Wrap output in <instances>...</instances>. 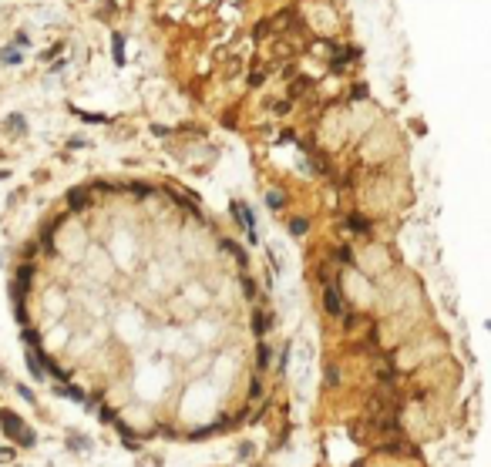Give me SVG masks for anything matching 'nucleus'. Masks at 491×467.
I'll list each match as a JSON object with an SVG mask.
<instances>
[{
	"instance_id": "obj_1",
	"label": "nucleus",
	"mask_w": 491,
	"mask_h": 467,
	"mask_svg": "<svg viewBox=\"0 0 491 467\" xmlns=\"http://www.w3.org/2000/svg\"><path fill=\"white\" fill-rule=\"evenodd\" d=\"M4 430H7V434H14L20 444H34V434L24 427V420H17L14 413H4Z\"/></svg>"
},
{
	"instance_id": "obj_2",
	"label": "nucleus",
	"mask_w": 491,
	"mask_h": 467,
	"mask_svg": "<svg viewBox=\"0 0 491 467\" xmlns=\"http://www.w3.org/2000/svg\"><path fill=\"white\" fill-rule=\"evenodd\" d=\"M232 212H236V215H239L242 229H246V232H249V239H252V212L246 209V205H242V202H236V205H232Z\"/></svg>"
},
{
	"instance_id": "obj_3",
	"label": "nucleus",
	"mask_w": 491,
	"mask_h": 467,
	"mask_svg": "<svg viewBox=\"0 0 491 467\" xmlns=\"http://www.w3.org/2000/svg\"><path fill=\"white\" fill-rule=\"evenodd\" d=\"M111 54H114V64H121V61H125V40H121V37H114Z\"/></svg>"
},
{
	"instance_id": "obj_4",
	"label": "nucleus",
	"mask_w": 491,
	"mask_h": 467,
	"mask_svg": "<svg viewBox=\"0 0 491 467\" xmlns=\"http://www.w3.org/2000/svg\"><path fill=\"white\" fill-rule=\"evenodd\" d=\"M326 309H330V313H340V299H337V289H326Z\"/></svg>"
},
{
	"instance_id": "obj_5",
	"label": "nucleus",
	"mask_w": 491,
	"mask_h": 467,
	"mask_svg": "<svg viewBox=\"0 0 491 467\" xmlns=\"http://www.w3.org/2000/svg\"><path fill=\"white\" fill-rule=\"evenodd\" d=\"M0 61H10V64H17V61H20V54H17L14 47H10V51L4 47V51H0Z\"/></svg>"
},
{
	"instance_id": "obj_6",
	"label": "nucleus",
	"mask_w": 491,
	"mask_h": 467,
	"mask_svg": "<svg viewBox=\"0 0 491 467\" xmlns=\"http://www.w3.org/2000/svg\"><path fill=\"white\" fill-rule=\"evenodd\" d=\"M266 202H269V209H279V205H283V192H269V199H266Z\"/></svg>"
},
{
	"instance_id": "obj_7",
	"label": "nucleus",
	"mask_w": 491,
	"mask_h": 467,
	"mask_svg": "<svg viewBox=\"0 0 491 467\" xmlns=\"http://www.w3.org/2000/svg\"><path fill=\"white\" fill-rule=\"evenodd\" d=\"M350 229H354V232H367V222H363V218H350Z\"/></svg>"
},
{
	"instance_id": "obj_8",
	"label": "nucleus",
	"mask_w": 491,
	"mask_h": 467,
	"mask_svg": "<svg viewBox=\"0 0 491 467\" xmlns=\"http://www.w3.org/2000/svg\"><path fill=\"white\" fill-rule=\"evenodd\" d=\"M290 226H293V232H296V235H303L306 232V218H293Z\"/></svg>"
}]
</instances>
